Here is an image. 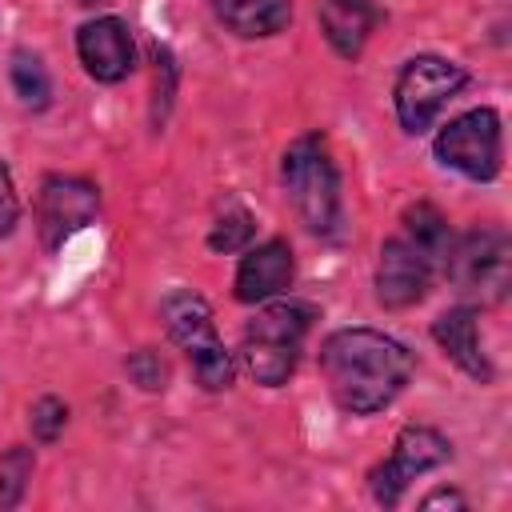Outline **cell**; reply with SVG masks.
<instances>
[{
    "label": "cell",
    "mask_w": 512,
    "mask_h": 512,
    "mask_svg": "<svg viewBox=\"0 0 512 512\" xmlns=\"http://www.w3.org/2000/svg\"><path fill=\"white\" fill-rule=\"evenodd\" d=\"M296 280V260H292V244L284 236H272L256 248H244L240 256V268H236V280H232V292L240 304H264V300H276L292 288Z\"/></svg>",
    "instance_id": "obj_12"
},
{
    "label": "cell",
    "mask_w": 512,
    "mask_h": 512,
    "mask_svg": "<svg viewBox=\"0 0 512 512\" xmlns=\"http://www.w3.org/2000/svg\"><path fill=\"white\" fill-rule=\"evenodd\" d=\"M100 216V188L84 176H44L36 196V228L48 252H60L64 240L84 232Z\"/></svg>",
    "instance_id": "obj_9"
},
{
    "label": "cell",
    "mask_w": 512,
    "mask_h": 512,
    "mask_svg": "<svg viewBox=\"0 0 512 512\" xmlns=\"http://www.w3.org/2000/svg\"><path fill=\"white\" fill-rule=\"evenodd\" d=\"M284 192L300 216V224L320 236L336 240L344 232V200H340V172L320 132H304L284 148L280 160Z\"/></svg>",
    "instance_id": "obj_2"
},
{
    "label": "cell",
    "mask_w": 512,
    "mask_h": 512,
    "mask_svg": "<svg viewBox=\"0 0 512 512\" xmlns=\"http://www.w3.org/2000/svg\"><path fill=\"white\" fill-rule=\"evenodd\" d=\"M172 96H176V60L164 44H156V88H152V128H160L168 120V108H172Z\"/></svg>",
    "instance_id": "obj_22"
},
{
    "label": "cell",
    "mask_w": 512,
    "mask_h": 512,
    "mask_svg": "<svg viewBox=\"0 0 512 512\" xmlns=\"http://www.w3.org/2000/svg\"><path fill=\"white\" fill-rule=\"evenodd\" d=\"M464 84H468V68L448 56L420 52V56L404 60V68L396 72V84H392V108H396L400 128L408 136L428 132L432 120L444 112V104L464 92Z\"/></svg>",
    "instance_id": "obj_5"
},
{
    "label": "cell",
    "mask_w": 512,
    "mask_h": 512,
    "mask_svg": "<svg viewBox=\"0 0 512 512\" xmlns=\"http://www.w3.org/2000/svg\"><path fill=\"white\" fill-rule=\"evenodd\" d=\"M32 468H36V456H32L28 444H12V448L0 452V512L16 508L24 500Z\"/></svg>",
    "instance_id": "obj_18"
},
{
    "label": "cell",
    "mask_w": 512,
    "mask_h": 512,
    "mask_svg": "<svg viewBox=\"0 0 512 512\" xmlns=\"http://www.w3.org/2000/svg\"><path fill=\"white\" fill-rule=\"evenodd\" d=\"M208 8L240 40H268L292 24V0H208Z\"/></svg>",
    "instance_id": "obj_15"
},
{
    "label": "cell",
    "mask_w": 512,
    "mask_h": 512,
    "mask_svg": "<svg viewBox=\"0 0 512 512\" xmlns=\"http://www.w3.org/2000/svg\"><path fill=\"white\" fill-rule=\"evenodd\" d=\"M436 260L424 256L416 244H408L400 232L392 240L380 244V260H376V304L388 308V312H404L412 304H420L432 288V276H436Z\"/></svg>",
    "instance_id": "obj_10"
},
{
    "label": "cell",
    "mask_w": 512,
    "mask_h": 512,
    "mask_svg": "<svg viewBox=\"0 0 512 512\" xmlns=\"http://www.w3.org/2000/svg\"><path fill=\"white\" fill-rule=\"evenodd\" d=\"M8 80H12V92H16V100H20L24 108L40 112V108L52 104V76H48L44 60H40L36 52L16 48V52L8 56Z\"/></svg>",
    "instance_id": "obj_17"
},
{
    "label": "cell",
    "mask_w": 512,
    "mask_h": 512,
    "mask_svg": "<svg viewBox=\"0 0 512 512\" xmlns=\"http://www.w3.org/2000/svg\"><path fill=\"white\" fill-rule=\"evenodd\" d=\"M432 340H436L440 352H444L464 376H472L476 384H492V380H496V368H492V360H488L484 348H480V312H476L472 304L444 308V312L432 320Z\"/></svg>",
    "instance_id": "obj_13"
},
{
    "label": "cell",
    "mask_w": 512,
    "mask_h": 512,
    "mask_svg": "<svg viewBox=\"0 0 512 512\" xmlns=\"http://www.w3.org/2000/svg\"><path fill=\"white\" fill-rule=\"evenodd\" d=\"M76 56L96 84H120L136 68V40L120 16H96L76 28Z\"/></svg>",
    "instance_id": "obj_11"
},
{
    "label": "cell",
    "mask_w": 512,
    "mask_h": 512,
    "mask_svg": "<svg viewBox=\"0 0 512 512\" xmlns=\"http://www.w3.org/2000/svg\"><path fill=\"white\" fill-rule=\"evenodd\" d=\"M432 156L460 172L464 180H476V184H488L500 176L504 168V124H500V112L480 104V108H468L460 116H452L436 140H432Z\"/></svg>",
    "instance_id": "obj_7"
},
{
    "label": "cell",
    "mask_w": 512,
    "mask_h": 512,
    "mask_svg": "<svg viewBox=\"0 0 512 512\" xmlns=\"http://www.w3.org/2000/svg\"><path fill=\"white\" fill-rule=\"evenodd\" d=\"M252 232H256L252 212L240 208V204H228V208L216 216L212 232H208V248H212V252H224V256L244 252V248L252 244Z\"/></svg>",
    "instance_id": "obj_19"
},
{
    "label": "cell",
    "mask_w": 512,
    "mask_h": 512,
    "mask_svg": "<svg viewBox=\"0 0 512 512\" xmlns=\"http://www.w3.org/2000/svg\"><path fill=\"white\" fill-rule=\"evenodd\" d=\"M320 372L340 412L376 416L408 388L416 356L388 332L336 328L320 344Z\"/></svg>",
    "instance_id": "obj_1"
},
{
    "label": "cell",
    "mask_w": 512,
    "mask_h": 512,
    "mask_svg": "<svg viewBox=\"0 0 512 512\" xmlns=\"http://www.w3.org/2000/svg\"><path fill=\"white\" fill-rule=\"evenodd\" d=\"M124 372H128V380H132L140 392H164L168 380H172L168 360H164L160 352H152V348H136V352L124 360Z\"/></svg>",
    "instance_id": "obj_20"
},
{
    "label": "cell",
    "mask_w": 512,
    "mask_h": 512,
    "mask_svg": "<svg viewBox=\"0 0 512 512\" xmlns=\"http://www.w3.org/2000/svg\"><path fill=\"white\" fill-rule=\"evenodd\" d=\"M20 220V196H16V184H12V168L0 160V240L12 236Z\"/></svg>",
    "instance_id": "obj_23"
},
{
    "label": "cell",
    "mask_w": 512,
    "mask_h": 512,
    "mask_svg": "<svg viewBox=\"0 0 512 512\" xmlns=\"http://www.w3.org/2000/svg\"><path fill=\"white\" fill-rule=\"evenodd\" d=\"M400 236L408 244H416L424 256H432L436 268H444V256L452 248V228H448V216L436 204H428V200L408 204L404 216H400Z\"/></svg>",
    "instance_id": "obj_16"
},
{
    "label": "cell",
    "mask_w": 512,
    "mask_h": 512,
    "mask_svg": "<svg viewBox=\"0 0 512 512\" xmlns=\"http://www.w3.org/2000/svg\"><path fill=\"white\" fill-rule=\"evenodd\" d=\"M160 320H164L168 340L188 356L196 384L204 392H224L236 376V364H232V352L224 348V340L216 332L208 300L192 288H172L160 300Z\"/></svg>",
    "instance_id": "obj_4"
},
{
    "label": "cell",
    "mask_w": 512,
    "mask_h": 512,
    "mask_svg": "<svg viewBox=\"0 0 512 512\" xmlns=\"http://www.w3.org/2000/svg\"><path fill=\"white\" fill-rule=\"evenodd\" d=\"M64 424H68V404L60 396H40L28 408V428H32V440H40V444H56Z\"/></svg>",
    "instance_id": "obj_21"
},
{
    "label": "cell",
    "mask_w": 512,
    "mask_h": 512,
    "mask_svg": "<svg viewBox=\"0 0 512 512\" xmlns=\"http://www.w3.org/2000/svg\"><path fill=\"white\" fill-rule=\"evenodd\" d=\"M452 460V440L428 424H404L392 440V452L368 472V492L380 508H396L408 484L424 472H436Z\"/></svg>",
    "instance_id": "obj_8"
},
{
    "label": "cell",
    "mask_w": 512,
    "mask_h": 512,
    "mask_svg": "<svg viewBox=\"0 0 512 512\" xmlns=\"http://www.w3.org/2000/svg\"><path fill=\"white\" fill-rule=\"evenodd\" d=\"M312 328V304L300 300H264V308L244 324L240 364L260 388H280L292 380L304 336Z\"/></svg>",
    "instance_id": "obj_3"
},
{
    "label": "cell",
    "mask_w": 512,
    "mask_h": 512,
    "mask_svg": "<svg viewBox=\"0 0 512 512\" xmlns=\"http://www.w3.org/2000/svg\"><path fill=\"white\" fill-rule=\"evenodd\" d=\"M316 16H320L324 40L344 60H356L368 36L376 32V24L384 20V12L372 0H316Z\"/></svg>",
    "instance_id": "obj_14"
},
{
    "label": "cell",
    "mask_w": 512,
    "mask_h": 512,
    "mask_svg": "<svg viewBox=\"0 0 512 512\" xmlns=\"http://www.w3.org/2000/svg\"><path fill=\"white\" fill-rule=\"evenodd\" d=\"M456 292L476 296L480 304H500L512 284V240L504 228H468L464 236H452V248L440 268Z\"/></svg>",
    "instance_id": "obj_6"
},
{
    "label": "cell",
    "mask_w": 512,
    "mask_h": 512,
    "mask_svg": "<svg viewBox=\"0 0 512 512\" xmlns=\"http://www.w3.org/2000/svg\"><path fill=\"white\" fill-rule=\"evenodd\" d=\"M436 504H448V508H468V500L456 492V488H436L420 500V508H436Z\"/></svg>",
    "instance_id": "obj_24"
}]
</instances>
